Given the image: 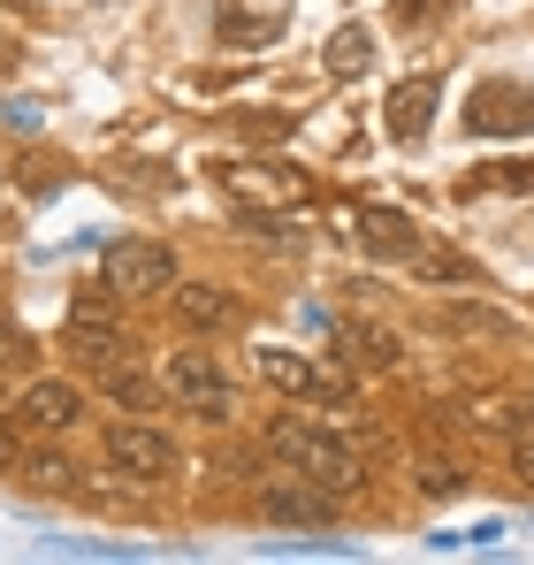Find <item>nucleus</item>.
Here are the masks:
<instances>
[{"label": "nucleus", "instance_id": "obj_24", "mask_svg": "<svg viewBox=\"0 0 534 565\" xmlns=\"http://www.w3.org/2000/svg\"><path fill=\"white\" fill-rule=\"evenodd\" d=\"M15 70H23V39H15V31H0V77H15Z\"/></svg>", "mask_w": 534, "mask_h": 565}, {"label": "nucleus", "instance_id": "obj_3", "mask_svg": "<svg viewBox=\"0 0 534 565\" xmlns=\"http://www.w3.org/2000/svg\"><path fill=\"white\" fill-rule=\"evenodd\" d=\"M107 290H115V298H169V290H177V253L153 245V237L107 245Z\"/></svg>", "mask_w": 534, "mask_h": 565}, {"label": "nucleus", "instance_id": "obj_4", "mask_svg": "<svg viewBox=\"0 0 534 565\" xmlns=\"http://www.w3.org/2000/svg\"><path fill=\"white\" fill-rule=\"evenodd\" d=\"M253 367H260V382L290 390V397H306V405L352 413V382L329 375V367H313V360H298V352H282V344H260V352H253Z\"/></svg>", "mask_w": 534, "mask_h": 565}, {"label": "nucleus", "instance_id": "obj_6", "mask_svg": "<svg viewBox=\"0 0 534 565\" xmlns=\"http://www.w3.org/2000/svg\"><path fill=\"white\" fill-rule=\"evenodd\" d=\"M222 191L237 199V206H253V214H290V206H306L313 191H306V177H290V169H222Z\"/></svg>", "mask_w": 534, "mask_h": 565}, {"label": "nucleus", "instance_id": "obj_27", "mask_svg": "<svg viewBox=\"0 0 534 565\" xmlns=\"http://www.w3.org/2000/svg\"><path fill=\"white\" fill-rule=\"evenodd\" d=\"M428 15V0H397V23H420Z\"/></svg>", "mask_w": 534, "mask_h": 565}, {"label": "nucleus", "instance_id": "obj_21", "mask_svg": "<svg viewBox=\"0 0 534 565\" xmlns=\"http://www.w3.org/2000/svg\"><path fill=\"white\" fill-rule=\"evenodd\" d=\"M413 481H420V497H450V489H458L466 473L450 467V459H420V473H413Z\"/></svg>", "mask_w": 534, "mask_h": 565}, {"label": "nucleus", "instance_id": "obj_22", "mask_svg": "<svg viewBox=\"0 0 534 565\" xmlns=\"http://www.w3.org/2000/svg\"><path fill=\"white\" fill-rule=\"evenodd\" d=\"M23 467V413H0V473Z\"/></svg>", "mask_w": 534, "mask_h": 565}, {"label": "nucleus", "instance_id": "obj_16", "mask_svg": "<svg viewBox=\"0 0 534 565\" xmlns=\"http://www.w3.org/2000/svg\"><path fill=\"white\" fill-rule=\"evenodd\" d=\"M413 268H420L428 282H481V268H473L466 253H450V245H420V253H413Z\"/></svg>", "mask_w": 534, "mask_h": 565}, {"label": "nucleus", "instance_id": "obj_1", "mask_svg": "<svg viewBox=\"0 0 534 565\" xmlns=\"http://www.w3.org/2000/svg\"><path fill=\"white\" fill-rule=\"evenodd\" d=\"M267 459H275L282 473H306V481L337 489V497H352L359 481H366L352 436H337V428H321V420H298V413L267 420Z\"/></svg>", "mask_w": 534, "mask_h": 565}, {"label": "nucleus", "instance_id": "obj_13", "mask_svg": "<svg viewBox=\"0 0 534 565\" xmlns=\"http://www.w3.org/2000/svg\"><path fill=\"white\" fill-rule=\"evenodd\" d=\"M428 122H436V77H405L397 93H389V138H428Z\"/></svg>", "mask_w": 534, "mask_h": 565}, {"label": "nucleus", "instance_id": "obj_14", "mask_svg": "<svg viewBox=\"0 0 534 565\" xmlns=\"http://www.w3.org/2000/svg\"><path fill=\"white\" fill-rule=\"evenodd\" d=\"M169 298H177L183 329H229V321H237V298H229V290H214V282H177Z\"/></svg>", "mask_w": 534, "mask_h": 565}, {"label": "nucleus", "instance_id": "obj_12", "mask_svg": "<svg viewBox=\"0 0 534 565\" xmlns=\"http://www.w3.org/2000/svg\"><path fill=\"white\" fill-rule=\"evenodd\" d=\"M359 245H366V260H413L420 253V230L397 206H366L359 214Z\"/></svg>", "mask_w": 534, "mask_h": 565}, {"label": "nucleus", "instance_id": "obj_26", "mask_svg": "<svg viewBox=\"0 0 534 565\" xmlns=\"http://www.w3.org/2000/svg\"><path fill=\"white\" fill-rule=\"evenodd\" d=\"M0 360H23V329H15L8 313H0Z\"/></svg>", "mask_w": 534, "mask_h": 565}, {"label": "nucleus", "instance_id": "obj_23", "mask_svg": "<svg viewBox=\"0 0 534 565\" xmlns=\"http://www.w3.org/2000/svg\"><path fill=\"white\" fill-rule=\"evenodd\" d=\"M489 184H496V191H534V161H496Z\"/></svg>", "mask_w": 534, "mask_h": 565}, {"label": "nucleus", "instance_id": "obj_5", "mask_svg": "<svg viewBox=\"0 0 534 565\" xmlns=\"http://www.w3.org/2000/svg\"><path fill=\"white\" fill-rule=\"evenodd\" d=\"M62 352L85 360V367H115L122 360V329H115V298L107 290H85L62 321Z\"/></svg>", "mask_w": 534, "mask_h": 565}, {"label": "nucleus", "instance_id": "obj_7", "mask_svg": "<svg viewBox=\"0 0 534 565\" xmlns=\"http://www.w3.org/2000/svg\"><path fill=\"white\" fill-rule=\"evenodd\" d=\"M169 397L177 405H191V413H206V420H222L229 413V382H222V367L206 360V352H169Z\"/></svg>", "mask_w": 534, "mask_h": 565}, {"label": "nucleus", "instance_id": "obj_2", "mask_svg": "<svg viewBox=\"0 0 534 565\" xmlns=\"http://www.w3.org/2000/svg\"><path fill=\"white\" fill-rule=\"evenodd\" d=\"M107 467L122 481H138V489H161V481H177V444L146 420H115L107 428Z\"/></svg>", "mask_w": 534, "mask_h": 565}, {"label": "nucleus", "instance_id": "obj_11", "mask_svg": "<svg viewBox=\"0 0 534 565\" xmlns=\"http://www.w3.org/2000/svg\"><path fill=\"white\" fill-rule=\"evenodd\" d=\"M337 352L352 360L359 375H389V367L405 360L397 329H382V321H344V329H337Z\"/></svg>", "mask_w": 534, "mask_h": 565}, {"label": "nucleus", "instance_id": "obj_25", "mask_svg": "<svg viewBox=\"0 0 534 565\" xmlns=\"http://www.w3.org/2000/svg\"><path fill=\"white\" fill-rule=\"evenodd\" d=\"M512 473L534 489V436H520V444H512Z\"/></svg>", "mask_w": 534, "mask_h": 565}, {"label": "nucleus", "instance_id": "obj_10", "mask_svg": "<svg viewBox=\"0 0 534 565\" xmlns=\"http://www.w3.org/2000/svg\"><path fill=\"white\" fill-rule=\"evenodd\" d=\"M260 512L267 520H282V527H329V512H337V489H321V481H275L260 489Z\"/></svg>", "mask_w": 534, "mask_h": 565}, {"label": "nucleus", "instance_id": "obj_9", "mask_svg": "<svg viewBox=\"0 0 534 565\" xmlns=\"http://www.w3.org/2000/svg\"><path fill=\"white\" fill-rule=\"evenodd\" d=\"M466 122L481 138H527L534 130V85H481L473 107H466Z\"/></svg>", "mask_w": 534, "mask_h": 565}, {"label": "nucleus", "instance_id": "obj_18", "mask_svg": "<svg viewBox=\"0 0 534 565\" xmlns=\"http://www.w3.org/2000/svg\"><path fill=\"white\" fill-rule=\"evenodd\" d=\"M290 130H298V115H282V107H267V115L245 107V115H237V138H245V146H282Z\"/></svg>", "mask_w": 534, "mask_h": 565}, {"label": "nucleus", "instance_id": "obj_15", "mask_svg": "<svg viewBox=\"0 0 534 565\" xmlns=\"http://www.w3.org/2000/svg\"><path fill=\"white\" fill-rule=\"evenodd\" d=\"M99 382H107V397H115L122 413H153V397H161L153 382L138 375V367H122V360H115V367H99Z\"/></svg>", "mask_w": 534, "mask_h": 565}, {"label": "nucleus", "instance_id": "obj_17", "mask_svg": "<svg viewBox=\"0 0 534 565\" xmlns=\"http://www.w3.org/2000/svg\"><path fill=\"white\" fill-rule=\"evenodd\" d=\"M366 62H374V39H366L359 23H344V31L329 39V77H359Z\"/></svg>", "mask_w": 534, "mask_h": 565}, {"label": "nucleus", "instance_id": "obj_20", "mask_svg": "<svg viewBox=\"0 0 534 565\" xmlns=\"http://www.w3.org/2000/svg\"><path fill=\"white\" fill-rule=\"evenodd\" d=\"M444 321H450V329H473V337H504V329H512L496 306H450Z\"/></svg>", "mask_w": 534, "mask_h": 565}, {"label": "nucleus", "instance_id": "obj_19", "mask_svg": "<svg viewBox=\"0 0 534 565\" xmlns=\"http://www.w3.org/2000/svg\"><path fill=\"white\" fill-rule=\"evenodd\" d=\"M23 473H31L39 489H77V467H70L62 451H23Z\"/></svg>", "mask_w": 534, "mask_h": 565}, {"label": "nucleus", "instance_id": "obj_8", "mask_svg": "<svg viewBox=\"0 0 534 565\" xmlns=\"http://www.w3.org/2000/svg\"><path fill=\"white\" fill-rule=\"evenodd\" d=\"M15 413H23V428H39V436H70V428L85 420V390L62 382V375H39L15 397Z\"/></svg>", "mask_w": 534, "mask_h": 565}]
</instances>
